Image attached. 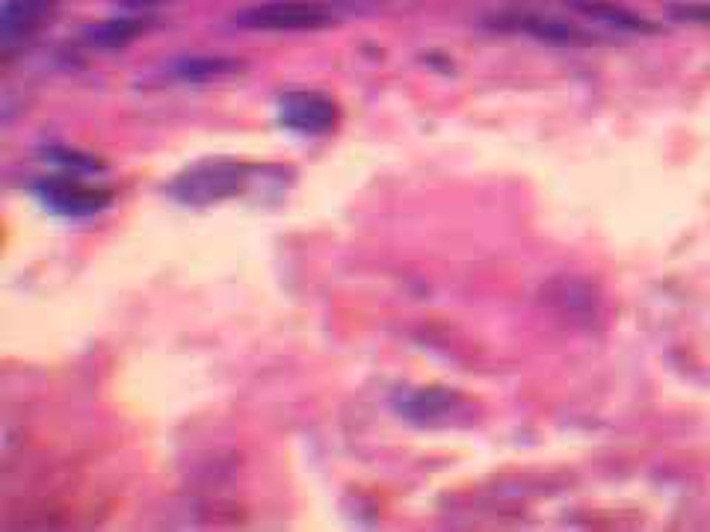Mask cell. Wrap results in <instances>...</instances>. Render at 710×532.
Instances as JSON below:
<instances>
[{"label": "cell", "instance_id": "5b68a950", "mask_svg": "<svg viewBox=\"0 0 710 532\" xmlns=\"http://www.w3.org/2000/svg\"><path fill=\"white\" fill-rule=\"evenodd\" d=\"M57 0H7L0 9V45L3 51L21 48L51 24Z\"/></svg>", "mask_w": 710, "mask_h": 532}, {"label": "cell", "instance_id": "6da1fadb", "mask_svg": "<svg viewBox=\"0 0 710 532\" xmlns=\"http://www.w3.org/2000/svg\"><path fill=\"white\" fill-rule=\"evenodd\" d=\"M249 175L252 166L237 164V160H205V164L184 169L169 184V196L190 207L219 205L226 198L240 196L249 184Z\"/></svg>", "mask_w": 710, "mask_h": 532}, {"label": "cell", "instance_id": "7c38bea8", "mask_svg": "<svg viewBox=\"0 0 710 532\" xmlns=\"http://www.w3.org/2000/svg\"><path fill=\"white\" fill-rule=\"evenodd\" d=\"M678 21H693V24L710 27V7L708 3H676L669 9Z\"/></svg>", "mask_w": 710, "mask_h": 532}, {"label": "cell", "instance_id": "8fae6325", "mask_svg": "<svg viewBox=\"0 0 710 532\" xmlns=\"http://www.w3.org/2000/svg\"><path fill=\"white\" fill-rule=\"evenodd\" d=\"M45 155L51 157L53 164L71 169V173H98V169H105V166L98 164L96 157L80 155V151H69V148H48Z\"/></svg>", "mask_w": 710, "mask_h": 532}, {"label": "cell", "instance_id": "30bf717a", "mask_svg": "<svg viewBox=\"0 0 710 532\" xmlns=\"http://www.w3.org/2000/svg\"><path fill=\"white\" fill-rule=\"evenodd\" d=\"M569 7L581 9L583 16L595 18V21L631 30V33H654V30H658V27L649 24L645 18L633 16V12H624L622 7H613V3H604V0H572Z\"/></svg>", "mask_w": 710, "mask_h": 532}, {"label": "cell", "instance_id": "8992f818", "mask_svg": "<svg viewBox=\"0 0 710 532\" xmlns=\"http://www.w3.org/2000/svg\"><path fill=\"white\" fill-rule=\"evenodd\" d=\"M456 405H460V396L451 394L447 387H415L400 394L394 408L412 423H438L447 421Z\"/></svg>", "mask_w": 710, "mask_h": 532}, {"label": "cell", "instance_id": "9c48e42d", "mask_svg": "<svg viewBox=\"0 0 710 532\" xmlns=\"http://www.w3.org/2000/svg\"><path fill=\"white\" fill-rule=\"evenodd\" d=\"M519 30L536 36V39H545L551 45H590L592 39L583 33L581 27L565 24L560 18H539V16H521V21H515Z\"/></svg>", "mask_w": 710, "mask_h": 532}, {"label": "cell", "instance_id": "7a4b0ae2", "mask_svg": "<svg viewBox=\"0 0 710 532\" xmlns=\"http://www.w3.org/2000/svg\"><path fill=\"white\" fill-rule=\"evenodd\" d=\"M344 16V3H326V0H267L255 7L240 9L235 16L237 27L246 30H276V33H290V30H321L338 21Z\"/></svg>", "mask_w": 710, "mask_h": 532}, {"label": "cell", "instance_id": "ba28073f", "mask_svg": "<svg viewBox=\"0 0 710 532\" xmlns=\"http://www.w3.org/2000/svg\"><path fill=\"white\" fill-rule=\"evenodd\" d=\"M139 33H146L142 21H134V18H107V21L89 24L80 33V42L89 45V48H101V51H114V48H125L128 42H134Z\"/></svg>", "mask_w": 710, "mask_h": 532}, {"label": "cell", "instance_id": "4fadbf2b", "mask_svg": "<svg viewBox=\"0 0 710 532\" xmlns=\"http://www.w3.org/2000/svg\"><path fill=\"white\" fill-rule=\"evenodd\" d=\"M128 7H155V3H164V0H125Z\"/></svg>", "mask_w": 710, "mask_h": 532}, {"label": "cell", "instance_id": "3957f363", "mask_svg": "<svg viewBox=\"0 0 710 532\" xmlns=\"http://www.w3.org/2000/svg\"><path fill=\"white\" fill-rule=\"evenodd\" d=\"M276 112L282 128L303 137H326L341 121L338 101L321 92H285L278 98Z\"/></svg>", "mask_w": 710, "mask_h": 532}, {"label": "cell", "instance_id": "277c9868", "mask_svg": "<svg viewBox=\"0 0 710 532\" xmlns=\"http://www.w3.org/2000/svg\"><path fill=\"white\" fill-rule=\"evenodd\" d=\"M36 196L51 214L66 216V219H87V216L101 214L114 193L101 187H87L78 178H51L36 184Z\"/></svg>", "mask_w": 710, "mask_h": 532}, {"label": "cell", "instance_id": "52a82bcc", "mask_svg": "<svg viewBox=\"0 0 710 532\" xmlns=\"http://www.w3.org/2000/svg\"><path fill=\"white\" fill-rule=\"evenodd\" d=\"M243 62L231 57H184L169 62V75L181 83H210V80L240 75Z\"/></svg>", "mask_w": 710, "mask_h": 532}]
</instances>
